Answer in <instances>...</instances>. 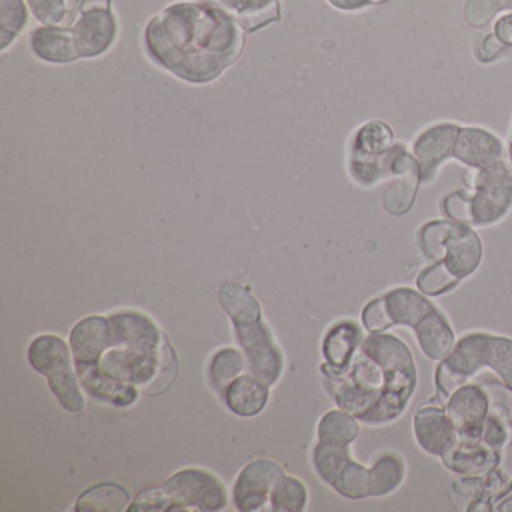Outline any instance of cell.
Here are the masks:
<instances>
[{
	"instance_id": "36",
	"label": "cell",
	"mask_w": 512,
	"mask_h": 512,
	"mask_svg": "<svg viewBox=\"0 0 512 512\" xmlns=\"http://www.w3.org/2000/svg\"><path fill=\"white\" fill-rule=\"evenodd\" d=\"M458 283H460V280L449 272L443 262L428 266L418 275V280H416L418 289L428 296L442 295V293L454 289Z\"/></svg>"
},
{
	"instance_id": "6",
	"label": "cell",
	"mask_w": 512,
	"mask_h": 512,
	"mask_svg": "<svg viewBox=\"0 0 512 512\" xmlns=\"http://www.w3.org/2000/svg\"><path fill=\"white\" fill-rule=\"evenodd\" d=\"M71 349L56 335H41L29 346V362L32 367L49 380L59 403L71 413L85 409V398L79 388V377L73 370Z\"/></svg>"
},
{
	"instance_id": "32",
	"label": "cell",
	"mask_w": 512,
	"mask_h": 512,
	"mask_svg": "<svg viewBox=\"0 0 512 512\" xmlns=\"http://www.w3.org/2000/svg\"><path fill=\"white\" fill-rule=\"evenodd\" d=\"M404 478V463L394 454L380 457L370 470L371 496H385L394 491Z\"/></svg>"
},
{
	"instance_id": "9",
	"label": "cell",
	"mask_w": 512,
	"mask_h": 512,
	"mask_svg": "<svg viewBox=\"0 0 512 512\" xmlns=\"http://www.w3.org/2000/svg\"><path fill=\"white\" fill-rule=\"evenodd\" d=\"M163 491L172 500V511L197 509L221 511L227 505L226 490L211 473L200 469H185L170 476Z\"/></svg>"
},
{
	"instance_id": "48",
	"label": "cell",
	"mask_w": 512,
	"mask_h": 512,
	"mask_svg": "<svg viewBox=\"0 0 512 512\" xmlns=\"http://www.w3.org/2000/svg\"><path fill=\"white\" fill-rule=\"evenodd\" d=\"M509 160H511V164H512V139H511V142H509Z\"/></svg>"
},
{
	"instance_id": "15",
	"label": "cell",
	"mask_w": 512,
	"mask_h": 512,
	"mask_svg": "<svg viewBox=\"0 0 512 512\" xmlns=\"http://www.w3.org/2000/svg\"><path fill=\"white\" fill-rule=\"evenodd\" d=\"M460 130L455 124L434 125L413 143V157L421 169L422 182H430L440 164L452 157Z\"/></svg>"
},
{
	"instance_id": "37",
	"label": "cell",
	"mask_w": 512,
	"mask_h": 512,
	"mask_svg": "<svg viewBox=\"0 0 512 512\" xmlns=\"http://www.w3.org/2000/svg\"><path fill=\"white\" fill-rule=\"evenodd\" d=\"M503 11H512V0H466L464 17L472 28H484Z\"/></svg>"
},
{
	"instance_id": "33",
	"label": "cell",
	"mask_w": 512,
	"mask_h": 512,
	"mask_svg": "<svg viewBox=\"0 0 512 512\" xmlns=\"http://www.w3.org/2000/svg\"><path fill=\"white\" fill-rule=\"evenodd\" d=\"M313 461L320 478L332 485L352 460L347 452V446L320 440L314 448Z\"/></svg>"
},
{
	"instance_id": "34",
	"label": "cell",
	"mask_w": 512,
	"mask_h": 512,
	"mask_svg": "<svg viewBox=\"0 0 512 512\" xmlns=\"http://www.w3.org/2000/svg\"><path fill=\"white\" fill-rule=\"evenodd\" d=\"M269 500L272 511L301 512L307 505V488L298 479L283 475L275 482Z\"/></svg>"
},
{
	"instance_id": "4",
	"label": "cell",
	"mask_w": 512,
	"mask_h": 512,
	"mask_svg": "<svg viewBox=\"0 0 512 512\" xmlns=\"http://www.w3.org/2000/svg\"><path fill=\"white\" fill-rule=\"evenodd\" d=\"M488 367L512 388V340L487 334L464 337L437 368V389L449 397L481 368Z\"/></svg>"
},
{
	"instance_id": "31",
	"label": "cell",
	"mask_w": 512,
	"mask_h": 512,
	"mask_svg": "<svg viewBox=\"0 0 512 512\" xmlns=\"http://www.w3.org/2000/svg\"><path fill=\"white\" fill-rule=\"evenodd\" d=\"M359 425L355 416L344 410H331L319 424V440L347 446L358 437Z\"/></svg>"
},
{
	"instance_id": "35",
	"label": "cell",
	"mask_w": 512,
	"mask_h": 512,
	"mask_svg": "<svg viewBox=\"0 0 512 512\" xmlns=\"http://www.w3.org/2000/svg\"><path fill=\"white\" fill-rule=\"evenodd\" d=\"M332 487L349 499H362L371 496L370 491V470L365 469L361 464L350 461L343 472L335 479Z\"/></svg>"
},
{
	"instance_id": "23",
	"label": "cell",
	"mask_w": 512,
	"mask_h": 512,
	"mask_svg": "<svg viewBox=\"0 0 512 512\" xmlns=\"http://www.w3.org/2000/svg\"><path fill=\"white\" fill-rule=\"evenodd\" d=\"M230 16L238 20L245 32H256L280 22V0H215Z\"/></svg>"
},
{
	"instance_id": "40",
	"label": "cell",
	"mask_w": 512,
	"mask_h": 512,
	"mask_svg": "<svg viewBox=\"0 0 512 512\" xmlns=\"http://www.w3.org/2000/svg\"><path fill=\"white\" fill-rule=\"evenodd\" d=\"M362 322L371 334H379V332L394 326V322L389 316L388 307H386L385 298L374 299L364 308Z\"/></svg>"
},
{
	"instance_id": "7",
	"label": "cell",
	"mask_w": 512,
	"mask_h": 512,
	"mask_svg": "<svg viewBox=\"0 0 512 512\" xmlns=\"http://www.w3.org/2000/svg\"><path fill=\"white\" fill-rule=\"evenodd\" d=\"M397 148L394 131L385 122L371 121L362 125L350 148L349 169L353 179L371 187L391 175Z\"/></svg>"
},
{
	"instance_id": "28",
	"label": "cell",
	"mask_w": 512,
	"mask_h": 512,
	"mask_svg": "<svg viewBox=\"0 0 512 512\" xmlns=\"http://www.w3.org/2000/svg\"><path fill=\"white\" fill-rule=\"evenodd\" d=\"M130 503V494L121 485L98 484L86 490L77 500L76 511H124Z\"/></svg>"
},
{
	"instance_id": "8",
	"label": "cell",
	"mask_w": 512,
	"mask_h": 512,
	"mask_svg": "<svg viewBox=\"0 0 512 512\" xmlns=\"http://www.w3.org/2000/svg\"><path fill=\"white\" fill-rule=\"evenodd\" d=\"M70 29L80 58H98L109 52L119 31L112 0H82Z\"/></svg>"
},
{
	"instance_id": "41",
	"label": "cell",
	"mask_w": 512,
	"mask_h": 512,
	"mask_svg": "<svg viewBox=\"0 0 512 512\" xmlns=\"http://www.w3.org/2000/svg\"><path fill=\"white\" fill-rule=\"evenodd\" d=\"M172 509V500L167 497L163 488L142 491L131 506H128V511H172Z\"/></svg>"
},
{
	"instance_id": "45",
	"label": "cell",
	"mask_w": 512,
	"mask_h": 512,
	"mask_svg": "<svg viewBox=\"0 0 512 512\" xmlns=\"http://www.w3.org/2000/svg\"><path fill=\"white\" fill-rule=\"evenodd\" d=\"M494 35L500 43L512 47V14L497 20L496 25H494Z\"/></svg>"
},
{
	"instance_id": "47",
	"label": "cell",
	"mask_w": 512,
	"mask_h": 512,
	"mask_svg": "<svg viewBox=\"0 0 512 512\" xmlns=\"http://www.w3.org/2000/svg\"><path fill=\"white\" fill-rule=\"evenodd\" d=\"M509 499H512V484L511 487H509V490L506 491L505 496H503L502 499L497 500V503H505L508 502Z\"/></svg>"
},
{
	"instance_id": "3",
	"label": "cell",
	"mask_w": 512,
	"mask_h": 512,
	"mask_svg": "<svg viewBox=\"0 0 512 512\" xmlns=\"http://www.w3.org/2000/svg\"><path fill=\"white\" fill-rule=\"evenodd\" d=\"M109 322L112 344L101 358V373L127 385H151L172 353L169 344L155 323L137 311L112 314Z\"/></svg>"
},
{
	"instance_id": "12",
	"label": "cell",
	"mask_w": 512,
	"mask_h": 512,
	"mask_svg": "<svg viewBox=\"0 0 512 512\" xmlns=\"http://www.w3.org/2000/svg\"><path fill=\"white\" fill-rule=\"evenodd\" d=\"M461 442L478 443L482 439L484 422L490 412V401L482 386L463 385L452 392L446 406Z\"/></svg>"
},
{
	"instance_id": "29",
	"label": "cell",
	"mask_w": 512,
	"mask_h": 512,
	"mask_svg": "<svg viewBox=\"0 0 512 512\" xmlns=\"http://www.w3.org/2000/svg\"><path fill=\"white\" fill-rule=\"evenodd\" d=\"M245 365L247 362L238 350L223 349L215 353L209 365V382L220 397L224 398L230 383L242 376Z\"/></svg>"
},
{
	"instance_id": "13",
	"label": "cell",
	"mask_w": 512,
	"mask_h": 512,
	"mask_svg": "<svg viewBox=\"0 0 512 512\" xmlns=\"http://www.w3.org/2000/svg\"><path fill=\"white\" fill-rule=\"evenodd\" d=\"M283 475V469L274 461L256 460L248 464L239 473L233 488V502L236 508L244 512L263 508L271 496L275 482Z\"/></svg>"
},
{
	"instance_id": "2",
	"label": "cell",
	"mask_w": 512,
	"mask_h": 512,
	"mask_svg": "<svg viewBox=\"0 0 512 512\" xmlns=\"http://www.w3.org/2000/svg\"><path fill=\"white\" fill-rule=\"evenodd\" d=\"M347 380L367 392L374 407L367 424H383L406 409L416 386V367L409 347L392 335H370L353 358Z\"/></svg>"
},
{
	"instance_id": "1",
	"label": "cell",
	"mask_w": 512,
	"mask_h": 512,
	"mask_svg": "<svg viewBox=\"0 0 512 512\" xmlns=\"http://www.w3.org/2000/svg\"><path fill=\"white\" fill-rule=\"evenodd\" d=\"M143 47L167 73L208 85L241 58L245 29L215 0H178L149 20Z\"/></svg>"
},
{
	"instance_id": "44",
	"label": "cell",
	"mask_w": 512,
	"mask_h": 512,
	"mask_svg": "<svg viewBox=\"0 0 512 512\" xmlns=\"http://www.w3.org/2000/svg\"><path fill=\"white\" fill-rule=\"evenodd\" d=\"M388 0H328V4L341 11H359L370 5L385 4Z\"/></svg>"
},
{
	"instance_id": "20",
	"label": "cell",
	"mask_w": 512,
	"mask_h": 512,
	"mask_svg": "<svg viewBox=\"0 0 512 512\" xmlns=\"http://www.w3.org/2000/svg\"><path fill=\"white\" fill-rule=\"evenodd\" d=\"M29 46L32 53L47 64H71L80 59L70 28L40 26L29 35Z\"/></svg>"
},
{
	"instance_id": "22",
	"label": "cell",
	"mask_w": 512,
	"mask_h": 512,
	"mask_svg": "<svg viewBox=\"0 0 512 512\" xmlns=\"http://www.w3.org/2000/svg\"><path fill=\"white\" fill-rule=\"evenodd\" d=\"M227 407L236 415L251 418L259 415L269 400V386L247 374L230 383L224 394Z\"/></svg>"
},
{
	"instance_id": "43",
	"label": "cell",
	"mask_w": 512,
	"mask_h": 512,
	"mask_svg": "<svg viewBox=\"0 0 512 512\" xmlns=\"http://www.w3.org/2000/svg\"><path fill=\"white\" fill-rule=\"evenodd\" d=\"M443 209H445L448 217L458 221V223H472L469 197L464 196V194L455 193L446 197L445 202H443Z\"/></svg>"
},
{
	"instance_id": "17",
	"label": "cell",
	"mask_w": 512,
	"mask_h": 512,
	"mask_svg": "<svg viewBox=\"0 0 512 512\" xmlns=\"http://www.w3.org/2000/svg\"><path fill=\"white\" fill-rule=\"evenodd\" d=\"M74 364H100L112 344V329L106 317L91 316L80 320L70 337Z\"/></svg>"
},
{
	"instance_id": "39",
	"label": "cell",
	"mask_w": 512,
	"mask_h": 512,
	"mask_svg": "<svg viewBox=\"0 0 512 512\" xmlns=\"http://www.w3.org/2000/svg\"><path fill=\"white\" fill-rule=\"evenodd\" d=\"M484 389L487 392L488 401H490V409L496 410L491 413L499 416L512 427V388H509L508 385L491 382Z\"/></svg>"
},
{
	"instance_id": "38",
	"label": "cell",
	"mask_w": 512,
	"mask_h": 512,
	"mask_svg": "<svg viewBox=\"0 0 512 512\" xmlns=\"http://www.w3.org/2000/svg\"><path fill=\"white\" fill-rule=\"evenodd\" d=\"M32 16L44 26H61L70 14L68 0H26Z\"/></svg>"
},
{
	"instance_id": "30",
	"label": "cell",
	"mask_w": 512,
	"mask_h": 512,
	"mask_svg": "<svg viewBox=\"0 0 512 512\" xmlns=\"http://www.w3.org/2000/svg\"><path fill=\"white\" fill-rule=\"evenodd\" d=\"M28 22L29 7L25 4V0H0V49L2 52H7L8 47L28 26Z\"/></svg>"
},
{
	"instance_id": "10",
	"label": "cell",
	"mask_w": 512,
	"mask_h": 512,
	"mask_svg": "<svg viewBox=\"0 0 512 512\" xmlns=\"http://www.w3.org/2000/svg\"><path fill=\"white\" fill-rule=\"evenodd\" d=\"M475 194L469 199L473 224L496 223L512 205V175L503 161L479 169L473 178Z\"/></svg>"
},
{
	"instance_id": "5",
	"label": "cell",
	"mask_w": 512,
	"mask_h": 512,
	"mask_svg": "<svg viewBox=\"0 0 512 512\" xmlns=\"http://www.w3.org/2000/svg\"><path fill=\"white\" fill-rule=\"evenodd\" d=\"M419 242L425 257L445 263L458 280L469 277L481 263L479 236L464 223L433 221L421 230Z\"/></svg>"
},
{
	"instance_id": "46",
	"label": "cell",
	"mask_w": 512,
	"mask_h": 512,
	"mask_svg": "<svg viewBox=\"0 0 512 512\" xmlns=\"http://www.w3.org/2000/svg\"><path fill=\"white\" fill-rule=\"evenodd\" d=\"M505 47V44H502L497 40L496 35H487V37L484 38V43H482V52L487 53L485 61L488 62L491 61V59L496 58V56L499 55Z\"/></svg>"
},
{
	"instance_id": "42",
	"label": "cell",
	"mask_w": 512,
	"mask_h": 512,
	"mask_svg": "<svg viewBox=\"0 0 512 512\" xmlns=\"http://www.w3.org/2000/svg\"><path fill=\"white\" fill-rule=\"evenodd\" d=\"M482 439L490 448L499 449L508 443L509 434L506 430L505 421L494 413H488L484 422V431H482Z\"/></svg>"
},
{
	"instance_id": "16",
	"label": "cell",
	"mask_w": 512,
	"mask_h": 512,
	"mask_svg": "<svg viewBox=\"0 0 512 512\" xmlns=\"http://www.w3.org/2000/svg\"><path fill=\"white\" fill-rule=\"evenodd\" d=\"M415 433L421 448L439 457L448 454L460 440L448 412L440 407H422L418 410Z\"/></svg>"
},
{
	"instance_id": "27",
	"label": "cell",
	"mask_w": 512,
	"mask_h": 512,
	"mask_svg": "<svg viewBox=\"0 0 512 512\" xmlns=\"http://www.w3.org/2000/svg\"><path fill=\"white\" fill-rule=\"evenodd\" d=\"M218 299L235 326L250 325V323L259 322L262 317L259 302L244 287L227 284L220 290Z\"/></svg>"
},
{
	"instance_id": "25",
	"label": "cell",
	"mask_w": 512,
	"mask_h": 512,
	"mask_svg": "<svg viewBox=\"0 0 512 512\" xmlns=\"http://www.w3.org/2000/svg\"><path fill=\"white\" fill-rule=\"evenodd\" d=\"M446 467L458 473H479L494 469L499 464V454L490 446L458 440L457 445L443 455Z\"/></svg>"
},
{
	"instance_id": "19",
	"label": "cell",
	"mask_w": 512,
	"mask_h": 512,
	"mask_svg": "<svg viewBox=\"0 0 512 512\" xmlns=\"http://www.w3.org/2000/svg\"><path fill=\"white\" fill-rule=\"evenodd\" d=\"M452 157L476 170L485 169L502 161V143L488 131L461 128Z\"/></svg>"
},
{
	"instance_id": "21",
	"label": "cell",
	"mask_w": 512,
	"mask_h": 512,
	"mask_svg": "<svg viewBox=\"0 0 512 512\" xmlns=\"http://www.w3.org/2000/svg\"><path fill=\"white\" fill-rule=\"evenodd\" d=\"M74 368L85 391L98 400L113 406L128 407L139 397L136 386L115 382L104 376L100 364H74Z\"/></svg>"
},
{
	"instance_id": "11",
	"label": "cell",
	"mask_w": 512,
	"mask_h": 512,
	"mask_svg": "<svg viewBox=\"0 0 512 512\" xmlns=\"http://www.w3.org/2000/svg\"><path fill=\"white\" fill-rule=\"evenodd\" d=\"M235 331L248 373L268 386L274 385L283 371V358L265 323L259 320L250 325H236Z\"/></svg>"
},
{
	"instance_id": "14",
	"label": "cell",
	"mask_w": 512,
	"mask_h": 512,
	"mask_svg": "<svg viewBox=\"0 0 512 512\" xmlns=\"http://www.w3.org/2000/svg\"><path fill=\"white\" fill-rule=\"evenodd\" d=\"M391 176L394 182L383 193L382 206L389 215H404L412 209L416 191L421 181V169L415 157L407 154L404 146L398 145L392 161Z\"/></svg>"
},
{
	"instance_id": "24",
	"label": "cell",
	"mask_w": 512,
	"mask_h": 512,
	"mask_svg": "<svg viewBox=\"0 0 512 512\" xmlns=\"http://www.w3.org/2000/svg\"><path fill=\"white\" fill-rule=\"evenodd\" d=\"M415 334L422 353L433 361H442L454 350V332L436 308L415 326Z\"/></svg>"
},
{
	"instance_id": "26",
	"label": "cell",
	"mask_w": 512,
	"mask_h": 512,
	"mask_svg": "<svg viewBox=\"0 0 512 512\" xmlns=\"http://www.w3.org/2000/svg\"><path fill=\"white\" fill-rule=\"evenodd\" d=\"M386 307L394 325L415 326L434 310L431 302L412 289H395L385 296Z\"/></svg>"
},
{
	"instance_id": "18",
	"label": "cell",
	"mask_w": 512,
	"mask_h": 512,
	"mask_svg": "<svg viewBox=\"0 0 512 512\" xmlns=\"http://www.w3.org/2000/svg\"><path fill=\"white\" fill-rule=\"evenodd\" d=\"M361 337V331L355 323L340 322L332 326L323 340V356L326 361L323 371L334 377L344 376L352 365Z\"/></svg>"
}]
</instances>
